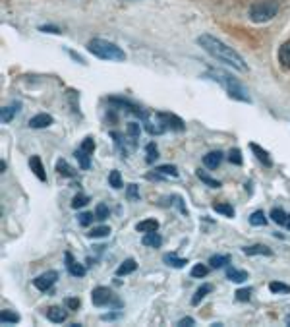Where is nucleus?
Here are the masks:
<instances>
[{
	"mask_svg": "<svg viewBox=\"0 0 290 327\" xmlns=\"http://www.w3.org/2000/svg\"><path fill=\"white\" fill-rule=\"evenodd\" d=\"M197 43L203 47V51H207L213 58H217V60H221V62H225V64H228V66H232L234 70L248 72L246 60H244L232 47H228L227 43H223L221 39H217V37H213V35H209V33H203V35L197 37Z\"/></svg>",
	"mask_w": 290,
	"mask_h": 327,
	"instance_id": "obj_1",
	"label": "nucleus"
},
{
	"mask_svg": "<svg viewBox=\"0 0 290 327\" xmlns=\"http://www.w3.org/2000/svg\"><path fill=\"white\" fill-rule=\"evenodd\" d=\"M207 76H209L211 80H215L217 83H221V85L227 89L228 97H232V99H236V101H242V103H251V97L248 95L246 87L242 85L234 76H230V74H227V72H223V70H209Z\"/></svg>",
	"mask_w": 290,
	"mask_h": 327,
	"instance_id": "obj_2",
	"label": "nucleus"
},
{
	"mask_svg": "<svg viewBox=\"0 0 290 327\" xmlns=\"http://www.w3.org/2000/svg\"><path fill=\"white\" fill-rule=\"evenodd\" d=\"M87 51L101 60H110V62H124L126 60V53L118 45H114L106 39H99V37L87 43Z\"/></svg>",
	"mask_w": 290,
	"mask_h": 327,
	"instance_id": "obj_3",
	"label": "nucleus"
},
{
	"mask_svg": "<svg viewBox=\"0 0 290 327\" xmlns=\"http://www.w3.org/2000/svg\"><path fill=\"white\" fill-rule=\"evenodd\" d=\"M277 12H279L277 0H261L249 8V20L253 23H267L277 16Z\"/></svg>",
	"mask_w": 290,
	"mask_h": 327,
	"instance_id": "obj_4",
	"label": "nucleus"
},
{
	"mask_svg": "<svg viewBox=\"0 0 290 327\" xmlns=\"http://www.w3.org/2000/svg\"><path fill=\"white\" fill-rule=\"evenodd\" d=\"M144 128L151 136H161V134H165L168 130L165 120H163V116H161V112H145Z\"/></svg>",
	"mask_w": 290,
	"mask_h": 327,
	"instance_id": "obj_5",
	"label": "nucleus"
},
{
	"mask_svg": "<svg viewBox=\"0 0 290 327\" xmlns=\"http://www.w3.org/2000/svg\"><path fill=\"white\" fill-rule=\"evenodd\" d=\"M91 302L99 306V308H103V306H108V304H116V306H120V300L114 296V292L108 288V286H97L93 288V292H91Z\"/></svg>",
	"mask_w": 290,
	"mask_h": 327,
	"instance_id": "obj_6",
	"label": "nucleus"
},
{
	"mask_svg": "<svg viewBox=\"0 0 290 327\" xmlns=\"http://www.w3.org/2000/svg\"><path fill=\"white\" fill-rule=\"evenodd\" d=\"M56 279H58V273L56 271H45V273H41L37 279H33V285H35V288L47 292V290H50V288L54 286Z\"/></svg>",
	"mask_w": 290,
	"mask_h": 327,
	"instance_id": "obj_7",
	"label": "nucleus"
},
{
	"mask_svg": "<svg viewBox=\"0 0 290 327\" xmlns=\"http://www.w3.org/2000/svg\"><path fill=\"white\" fill-rule=\"evenodd\" d=\"M112 105H118V107H122V109H126L128 112H132V114H136V116H140V118H144L145 116V110L142 107H138L136 103H132V101H126V99H120V97H112V99H108Z\"/></svg>",
	"mask_w": 290,
	"mask_h": 327,
	"instance_id": "obj_8",
	"label": "nucleus"
},
{
	"mask_svg": "<svg viewBox=\"0 0 290 327\" xmlns=\"http://www.w3.org/2000/svg\"><path fill=\"white\" fill-rule=\"evenodd\" d=\"M161 116H163V120H165L166 128H172L174 132H184V130H186V126H184V120H182L180 116H176V114H170V112H161Z\"/></svg>",
	"mask_w": 290,
	"mask_h": 327,
	"instance_id": "obj_9",
	"label": "nucleus"
},
{
	"mask_svg": "<svg viewBox=\"0 0 290 327\" xmlns=\"http://www.w3.org/2000/svg\"><path fill=\"white\" fill-rule=\"evenodd\" d=\"M50 124H52V116L47 114V112L35 114V116L29 120V128H33V130H43V128H48Z\"/></svg>",
	"mask_w": 290,
	"mask_h": 327,
	"instance_id": "obj_10",
	"label": "nucleus"
},
{
	"mask_svg": "<svg viewBox=\"0 0 290 327\" xmlns=\"http://www.w3.org/2000/svg\"><path fill=\"white\" fill-rule=\"evenodd\" d=\"M47 318L52 324H64L68 320V312L60 306H50L47 310Z\"/></svg>",
	"mask_w": 290,
	"mask_h": 327,
	"instance_id": "obj_11",
	"label": "nucleus"
},
{
	"mask_svg": "<svg viewBox=\"0 0 290 327\" xmlns=\"http://www.w3.org/2000/svg\"><path fill=\"white\" fill-rule=\"evenodd\" d=\"M249 149L253 151V155L257 157V161L261 164H265V166H273V159H271V155L263 149V147H259L257 143H249Z\"/></svg>",
	"mask_w": 290,
	"mask_h": 327,
	"instance_id": "obj_12",
	"label": "nucleus"
},
{
	"mask_svg": "<svg viewBox=\"0 0 290 327\" xmlns=\"http://www.w3.org/2000/svg\"><path fill=\"white\" fill-rule=\"evenodd\" d=\"M242 252H244L246 256H271V254H273V252H271V248H267V246H263V244L244 246V248H242Z\"/></svg>",
	"mask_w": 290,
	"mask_h": 327,
	"instance_id": "obj_13",
	"label": "nucleus"
},
{
	"mask_svg": "<svg viewBox=\"0 0 290 327\" xmlns=\"http://www.w3.org/2000/svg\"><path fill=\"white\" fill-rule=\"evenodd\" d=\"M163 262H165L168 267H174V269H182V267H186V264H188L186 258H178L176 254H165V256H163Z\"/></svg>",
	"mask_w": 290,
	"mask_h": 327,
	"instance_id": "obj_14",
	"label": "nucleus"
},
{
	"mask_svg": "<svg viewBox=\"0 0 290 327\" xmlns=\"http://www.w3.org/2000/svg\"><path fill=\"white\" fill-rule=\"evenodd\" d=\"M66 266H68V273L72 275V277H83L85 275V267L82 266V264H78V262H74V258H72V254H66Z\"/></svg>",
	"mask_w": 290,
	"mask_h": 327,
	"instance_id": "obj_15",
	"label": "nucleus"
},
{
	"mask_svg": "<svg viewBox=\"0 0 290 327\" xmlns=\"http://www.w3.org/2000/svg\"><path fill=\"white\" fill-rule=\"evenodd\" d=\"M29 166H31V170L35 172V176L41 180V182H45L47 180V172H45V166L41 163V159L37 157V155H33L31 159H29Z\"/></svg>",
	"mask_w": 290,
	"mask_h": 327,
	"instance_id": "obj_16",
	"label": "nucleus"
},
{
	"mask_svg": "<svg viewBox=\"0 0 290 327\" xmlns=\"http://www.w3.org/2000/svg\"><path fill=\"white\" fill-rule=\"evenodd\" d=\"M221 163H223V153L221 151H211V153L203 155V164L207 168H219Z\"/></svg>",
	"mask_w": 290,
	"mask_h": 327,
	"instance_id": "obj_17",
	"label": "nucleus"
},
{
	"mask_svg": "<svg viewBox=\"0 0 290 327\" xmlns=\"http://www.w3.org/2000/svg\"><path fill=\"white\" fill-rule=\"evenodd\" d=\"M142 242H144V246H147V248H159L163 244V238H161V234L157 230H153V232H145Z\"/></svg>",
	"mask_w": 290,
	"mask_h": 327,
	"instance_id": "obj_18",
	"label": "nucleus"
},
{
	"mask_svg": "<svg viewBox=\"0 0 290 327\" xmlns=\"http://www.w3.org/2000/svg\"><path fill=\"white\" fill-rule=\"evenodd\" d=\"M227 264H230V256H228V254H215V256L209 258V266H211L213 269H221V267H225Z\"/></svg>",
	"mask_w": 290,
	"mask_h": 327,
	"instance_id": "obj_19",
	"label": "nucleus"
},
{
	"mask_svg": "<svg viewBox=\"0 0 290 327\" xmlns=\"http://www.w3.org/2000/svg\"><path fill=\"white\" fill-rule=\"evenodd\" d=\"M18 110H20V103H12V105L4 107V109H2V112H0V118H2V122H4V124L12 122V120H14V116L18 114Z\"/></svg>",
	"mask_w": 290,
	"mask_h": 327,
	"instance_id": "obj_20",
	"label": "nucleus"
},
{
	"mask_svg": "<svg viewBox=\"0 0 290 327\" xmlns=\"http://www.w3.org/2000/svg\"><path fill=\"white\" fill-rule=\"evenodd\" d=\"M227 279L232 281V283H244V281H248L249 277H248V273L244 271V269L228 267V269H227Z\"/></svg>",
	"mask_w": 290,
	"mask_h": 327,
	"instance_id": "obj_21",
	"label": "nucleus"
},
{
	"mask_svg": "<svg viewBox=\"0 0 290 327\" xmlns=\"http://www.w3.org/2000/svg\"><path fill=\"white\" fill-rule=\"evenodd\" d=\"M138 269V264H136V260H126V262H122L120 266H118V269H116V275L118 277H124V275H130V273H134Z\"/></svg>",
	"mask_w": 290,
	"mask_h": 327,
	"instance_id": "obj_22",
	"label": "nucleus"
},
{
	"mask_svg": "<svg viewBox=\"0 0 290 327\" xmlns=\"http://www.w3.org/2000/svg\"><path fill=\"white\" fill-rule=\"evenodd\" d=\"M136 230H138V232H153V230H159V221H155V219H145V221L136 225Z\"/></svg>",
	"mask_w": 290,
	"mask_h": 327,
	"instance_id": "obj_23",
	"label": "nucleus"
},
{
	"mask_svg": "<svg viewBox=\"0 0 290 327\" xmlns=\"http://www.w3.org/2000/svg\"><path fill=\"white\" fill-rule=\"evenodd\" d=\"M209 292H213V285H209V283H205L203 286H199L197 290H195V294H193V298H192V304L193 306H197Z\"/></svg>",
	"mask_w": 290,
	"mask_h": 327,
	"instance_id": "obj_24",
	"label": "nucleus"
},
{
	"mask_svg": "<svg viewBox=\"0 0 290 327\" xmlns=\"http://www.w3.org/2000/svg\"><path fill=\"white\" fill-rule=\"evenodd\" d=\"M76 159L80 161V168H83V170H87L89 166H91V153H87L85 149H78L76 151Z\"/></svg>",
	"mask_w": 290,
	"mask_h": 327,
	"instance_id": "obj_25",
	"label": "nucleus"
},
{
	"mask_svg": "<svg viewBox=\"0 0 290 327\" xmlns=\"http://www.w3.org/2000/svg\"><path fill=\"white\" fill-rule=\"evenodd\" d=\"M279 62H281L283 68L290 70V41L281 47V51H279Z\"/></svg>",
	"mask_w": 290,
	"mask_h": 327,
	"instance_id": "obj_26",
	"label": "nucleus"
},
{
	"mask_svg": "<svg viewBox=\"0 0 290 327\" xmlns=\"http://www.w3.org/2000/svg\"><path fill=\"white\" fill-rule=\"evenodd\" d=\"M56 170H58V174H62V176H66V178H74V176H76V170L66 163L64 159H60V161L56 163Z\"/></svg>",
	"mask_w": 290,
	"mask_h": 327,
	"instance_id": "obj_27",
	"label": "nucleus"
},
{
	"mask_svg": "<svg viewBox=\"0 0 290 327\" xmlns=\"http://www.w3.org/2000/svg\"><path fill=\"white\" fill-rule=\"evenodd\" d=\"M0 322H2V326L18 324V322H20V314H16V312H12V310H2V314H0Z\"/></svg>",
	"mask_w": 290,
	"mask_h": 327,
	"instance_id": "obj_28",
	"label": "nucleus"
},
{
	"mask_svg": "<svg viewBox=\"0 0 290 327\" xmlns=\"http://www.w3.org/2000/svg\"><path fill=\"white\" fill-rule=\"evenodd\" d=\"M145 163L147 164H153L157 161V157H159V149H157V145L155 143H147L145 145Z\"/></svg>",
	"mask_w": 290,
	"mask_h": 327,
	"instance_id": "obj_29",
	"label": "nucleus"
},
{
	"mask_svg": "<svg viewBox=\"0 0 290 327\" xmlns=\"http://www.w3.org/2000/svg\"><path fill=\"white\" fill-rule=\"evenodd\" d=\"M195 174H197V178H199L203 184H207L209 188H221V182H219V180H215L213 176H209L207 172H203V170H197Z\"/></svg>",
	"mask_w": 290,
	"mask_h": 327,
	"instance_id": "obj_30",
	"label": "nucleus"
},
{
	"mask_svg": "<svg viewBox=\"0 0 290 327\" xmlns=\"http://www.w3.org/2000/svg\"><path fill=\"white\" fill-rule=\"evenodd\" d=\"M159 174H165V176H172V178H178V168L174 164H159L155 168Z\"/></svg>",
	"mask_w": 290,
	"mask_h": 327,
	"instance_id": "obj_31",
	"label": "nucleus"
},
{
	"mask_svg": "<svg viewBox=\"0 0 290 327\" xmlns=\"http://www.w3.org/2000/svg\"><path fill=\"white\" fill-rule=\"evenodd\" d=\"M108 184H110V186H112L114 190H120V188L124 186L120 170H110V174H108Z\"/></svg>",
	"mask_w": 290,
	"mask_h": 327,
	"instance_id": "obj_32",
	"label": "nucleus"
},
{
	"mask_svg": "<svg viewBox=\"0 0 290 327\" xmlns=\"http://www.w3.org/2000/svg\"><path fill=\"white\" fill-rule=\"evenodd\" d=\"M269 217L273 219V223H277V225H287V219H289V215H287L283 209L273 207V209H271V213H269Z\"/></svg>",
	"mask_w": 290,
	"mask_h": 327,
	"instance_id": "obj_33",
	"label": "nucleus"
},
{
	"mask_svg": "<svg viewBox=\"0 0 290 327\" xmlns=\"http://www.w3.org/2000/svg\"><path fill=\"white\" fill-rule=\"evenodd\" d=\"M213 209H215L217 213H221V215H225V217H228V219L234 217V207L228 205V204H215Z\"/></svg>",
	"mask_w": 290,
	"mask_h": 327,
	"instance_id": "obj_34",
	"label": "nucleus"
},
{
	"mask_svg": "<svg viewBox=\"0 0 290 327\" xmlns=\"http://www.w3.org/2000/svg\"><path fill=\"white\" fill-rule=\"evenodd\" d=\"M110 234V226H95L91 232H87V236L89 238H104V236H108Z\"/></svg>",
	"mask_w": 290,
	"mask_h": 327,
	"instance_id": "obj_35",
	"label": "nucleus"
},
{
	"mask_svg": "<svg viewBox=\"0 0 290 327\" xmlns=\"http://www.w3.org/2000/svg\"><path fill=\"white\" fill-rule=\"evenodd\" d=\"M265 223H267V219H265V213H263V211H255V213L249 215V225H251V226H263Z\"/></svg>",
	"mask_w": 290,
	"mask_h": 327,
	"instance_id": "obj_36",
	"label": "nucleus"
},
{
	"mask_svg": "<svg viewBox=\"0 0 290 327\" xmlns=\"http://www.w3.org/2000/svg\"><path fill=\"white\" fill-rule=\"evenodd\" d=\"M269 290H271V292H275V294H281V292L289 294V292H290V285H285V283H277V281H273V283L269 285Z\"/></svg>",
	"mask_w": 290,
	"mask_h": 327,
	"instance_id": "obj_37",
	"label": "nucleus"
},
{
	"mask_svg": "<svg viewBox=\"0 0 290 327\" xmlns=\"http://www.w3.org/2000/svg\"><path fill=\"white\" fill-rule=\"evenodd\" d=\"M207 273H209V267L203 266V264H195V266L192 267L193 279H203V277H207Z\"/></svg>",
	"mask_w": 290,
	"mask_h": 327,
	"instance_id": "obj_38",
	"label": "nucleus"
},
{
	"mask_svg": "<svg viewBox=\"0 0 290 327\" xmlns=\"http://www.w3.org/2000/svg\"><path fill=\"white\" fill-rule=\"evenodd\" d=\"M126 196H128V200L138 202V200H140V188H138V184H128V188H126Z\"/></svg>",
	"mask_w": 290,
	"mask_h": 327,
	"instance_id": "obj_39",
	"label": "nucleus"
},
{
	"mask_svg": "<svg viewBox=\"0 0 290 327\" xmlns=\"http://www.w3.org/2000/svg\"><path fill=\"white\" fill-rule=\"evenodd\" d=\"M89 204V198L85 196V194H78L74 200H72V207L74 209H80V207H83V205H87Z\"/></svg>",
	"mask_w": 290,
	"mask_h": 327,
	"instance_id": "obj_40",
	"label": "nucleus"
},
{
	"mask_svg": "<svg viewBox=\"0 0 290 327\" xmlns=\"http://www.w3.org/2000/svg\"><path fill=\"white\" fill-rule=\"evenodd\" d=\"M95 217L99 219V221H104V219L110 217V211H108V207H106L104 204H99L95 207Z\"/></svg>",
	"mask_w": 290,
	"mask_h": 327,
	"instance_id": "obj_41",
	"label": "nucleus"
},
{
	"mask_svg": "<svg viewBox=\"0 0 290 327\" xmlns=\"http://www.w3.org/2000/svg\"><path fill=\"white\" fill-rule=\"evenodd\" d=\"M95 219H97L95 213H82V215L78 217V221H80V225H82V226H89Z\"/></svg>",
	"mask_w": 290,
	"mask_h": 327,
	"instance_id": "obj_42",
	"label": "nucleus"
},
{
	"mask_svg": "<svg viewBox=\"0 0 290 327\" xmlns=\"http://www.w3.org/2000/svg\"><path fill=\"white\" fill-rule=\"evenodd\" d=\"M249 296H251V288H240V290H236V300H240V302H248Z\"/></svg>",
	"mask_w": 290,
	"mask_h": 327,
	"instance_id": "obj_43",
	"label": "nucleus"
},
{
	"mask_svg": "<svg viewBox=\"0 0 290 327\" xmlns=\"http://www.w3.org/2000/svg\"><path fill=\"white\" fill-rule=\"evenodd\" d=\"M140 130H142V128H140V124H138V122H130V124H128V130H126V132H128V134H130V136H132V138L136 140V138L140 136Z\"/></svg>",
	"mask_w": 290,
	"mask_h": 327,
	"instance_id": "obj_44",
	"label": "nucleus"
},
{
	"mask_svg": "<svg viewBox=\"0 0 290 327\" xmlns=\"http://www.w3.org/2000/svg\"><path fill=\"white\" fill-rule=\"evenodd\" d=\"M82 149H85L87 153H93L95 151V140L93 138H85L83 143H82Z\"/></svg>",
	"mask_w": 290,
	"mask_h": 327,
	"instance_id": "obj_45",
	"label": "nucleus"
},
{
	"mask_svg": "<svg viewBox=\"0 0 290 327\" xmlns=\"http://www.w3.org/2000/svg\"><path fill=\"white\" fill-rule=\"evenodd\" d=\"M228 161L234 164H242V153L240 149H232L230 151V155H228Z\"/></svg>",
	"mask_w": 290,
	"mask_h": 327,
	"instance_id": "obj_46",
	"label": "nucleus"
},
{
	"mask_svg": "<svg viewBox=\"0 0 290 327\" xmlns=\"http://www.w3.org/2000/svg\"><path fill=\"white\" fill-rule=\"evenodd\" d=\"M80 306H82V300H80V298H68V300H66V308H68V310H80Z\"/></svg>",
	"mask_w": 290,
	"mask_h": 327,
	"instance_id": "obj_47",
	"label": "nucleus"
},
{
	"mask_svg": "<svg viewBox=\"0 0 290 327\" xmlns=\"http://www.w3.org/2000/svg\"><path fill=\"white\" fill-rule=\"evenodd\" d=\"M39 31H43V33H54V35H58V33H60V29H58L56 25H41V27H39Z\"/></svg>",
	"mask_w": 290,
	"mask_h": 327,
	"instance_id": "obj_48",
	"label": "nucleus"
},
{
	"mask_svg": "<svg viewBox=\"0 0 290 327\" xmlns=\"http://www.w3.org/2000/svg\"><path fill=\"white\" fill-rule=\"evenodd\" d=\"M195 322H193V318H182L180 322H178V327H186V326H193Z\"/></svg>",
	"mask_w": 290,
	"mask_h": 327,
	"instance_id": "obj_49",
	"label": "nucleus"
},
{
	"mask_svg": "<svg viewBox=\"0 0 290 327\" xmlns=\"http://www.w3.org/2000/svg\"><path fill=\"white\" fill-rule=\"evenodd\" d=\"M68 53H70V56H72V58H74L76 62H80V64H85V60H83L82 56L78 55V53H74V51H68Z\"/></svg>",
	"mask_w": 290,
	"mask_h": 327,
	"instance_id": "obj_50",
	"label": "nucleus"
},
{
	"mask_svg": "<svg viewBox=\"0 0 290 327\" xmlns=\"http://www.w3.org/2000/svg\"><path fill=\"white\" fill-rule=\"evenodd\" d=\"M6 170V163L4 161H0V172H4Z\"/></svg>",
	"mask_w": 290,
	"mask_h": 327,
	"instance_id": "obj_51",
	"label": "nucleus"
},
{
	"mask_svg": "<svg viewBox=\"0 0 290 327\" xmlns=\"http://www.w3.org/2000/svg\"><path fill=\"white\" fill-rule=\"evenodd\" d=\"M287 228L290 230V215H289V219H287Z\"/></svg>",
	"mask_w": 290,
	"mask_h": 327,
	"instance_id": "obj_52",
	"label": "nucleus"
},
{
	"mask_svg": "<svg viewBox=\"0 0 290 327\" xmlns=\"http://www.w3.org/2000/svg\"><path fill=\"white\" fill-rule=\"evenodd\" d=\"M287 326H290V316L287 318Z\"/></svg>",
	"mask_w": 290,
	"mask_h": 327,
	"instance_id": "obj_53",
	"label": "nucleus"
}]
</instances>
